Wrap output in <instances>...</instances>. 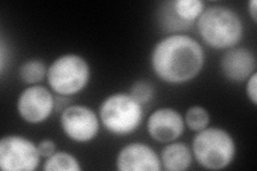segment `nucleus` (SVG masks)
I'll return each instance as SVG.
<instances>
[{
    "instance_id": "obj_13",
    "label": "nucleus",
    "mask_w": 257,
    "mask_h": 171,
    "mask_svg": "<svg viewBox=\"0 0 257 171\" xmlns=\"http://www.w3.org/2000/svg\"><path fill=\"white\" fill-rule=\"evenodd\" d=\"M161 164L168 171H184L191 164L193 154L184 142H170L161 153Z\"/></svg>"
},
{
    "instance_id": "obj_3",
    "label": "nucleus",
    "mask_w": 257,
    "mask_h": 171,
    "mask_svg": "<svg viewBox=\"0 0 257 171\" xmlns=\"http://www.w3.org/2000/svg\"><path fill=\"white\" fill-rule=\"evenodd\" d=\"M192 154L198 164L209 170L228 167L236 156V142L221 127H206L197 132L192 142Z\"/></svg>"
},
{
    "instance_id": "obj_17",
    "label": "nucleus",
    "mask_w": 257,
    "mask_h": 171,
    "mask_svg": "<svg viewBox=\"0 0 257 171\" xmlns=\"http://www.w3.org/2000/svg\"><path fill=\"white\" fill-rule=\"evenodd\" d=\"M155 88L146 80L135 81L130 89V94L135 101H138L143 106L150 103L155 97Z\"/></svg>"
},
{
    "instance_id": "obj_18",
    "label": "nucleus",
    "mask_w": 257,
    "mask_h": 171,
    "mask_svg": "<svg viewBox=\"0 0 257 171\" xmlns=\"http://www.w3.org/2000/svg\"><path fill=\"white\" fill-rule=\"evenodd\" d=\"M245 91L247 94L248 100H250L253 105L257 104V73H253V74L248 77L246 80Z\"/></svg>"
},
{
    "instance_id": "obj_10",
    "label": "nucleus",
    "mask_w": 257,
    "mask_h": 171,
    "mask_svg": "<svg viewBox=\"0 0 257 171\" xmlns=\"http://www.w3.org/2000/svg\"><path fill=\"white\" fill-rule=\"evenodd\" d=\"M116 167L119 171H160L162 164L151 146L143 142H131L118 152Z\"/></svg>"
},
{
    "instance_id": "obj_7",
    "label": "nucleus",
    "mask_w": 257,
    "mask_h": 171,
    "mask_svg": "<svg viewBox=\"0 0 257 171\" xmlns=\"http://www.w3.org/2000/svg\"><path fill=\"white\" fill-rule=\"evenodd\" d=\"M60 125L71 140L85 143L93 140L99 133L100 119L96 113L84 105H69L61 111Z\"/></svg>"
},
{
    "instance_id": "obj_2",
    "label": "nucleus",
    "mask_w": 257,
    "mask_h": 171,
    "mask_svg": "<svg viewBox=\"0 0 257 171\" xmlns=\"http://www.w3.org/2000/svg\"><path fill=\"white\" fill-rule=\"evenodd\" d=\"M197 30L204 42L215 50L235 47L243 37V23L227 7L214 6L204 10L197 20Z\"/></svg>"
},
{
    "instance_id": "obj_15",
    "label": "nucleus",
    "mask_w": 257,
    "mask_h": 171,
    "mask_svg": "<svg viewBox=\"0 0 257 171\" xmlns=\"http://www.w3.org/2000/svg\"><path fill=\"white\" fill-rule=\"evenodd\" d=\"M47 68L45 63L39 59H30L20 67L19 76L23 83L27 85H37L46 77Z\"/></svg>"
},
{
    "instance_id": "obj_8",
    "label": "nucleus",
    "mask_w": 257,
    "mask_h": 171,
    "mask_svg": "<svg viewBox=\"0 0 257 171\" xmlns=\"http://www.w3.org/2000/svg\"><path fill=\"white\" fill-rule=\"evenodd\" d=\"M55 110V97L46 87L30 86L24 89L18 100L20 117L30 124L46 121Z\"/></svg>"
},
{
    "instance_id": "obj_16",
    "label": "nucleus",
    "mask_w": 257,
    "mask_h": 171,
    "mask_svg": "<svg viewBox=\"0 0 257 171\" xmlns=\"http://www.w3.org/2000/svg\"><path fill=\"white\" fill-rule=\"evenodd\" d=\"M183 119L186 125L194 132L203 131L210 123V115L202 106H192L187 110Z\"/></svg>"
},
{
    "instance_id": "obj_11",
    "label": "nucleus",
    "mask_w": 257,
    "mask_h": 171,
    "mask_svg": "<svg viewBox=\"0 0 257 171\" xmlns=\"http://www.w3.org/2000/svg\"><path fill=\"white\" fill-rule=\"evenodd\" d=\"M204 10L205 5L200 0H175L164 4L161 20L172 31L184 30L197 22Z\"/></svg>"
},
{
    "instance_id": "obj_9",
    "label": "nucleus",
    "mask_w": 257,
    "mask_h": 171,
    "mask_svg": "<svg viewBox=\"0 0 257 171\" xmlns=\"http://www.w3.org/2000/svg\"><path fill=\"white\" fill-rule=\"evenodd\" d=\"M184 119L174 108L162 107L148 117L147 131L152 139L161 143L176 141L184 132Z\"/></svg>"
},
{
    "instance_id": "obj_12",
    "label": "nucleus",
    "mask_w": 257,
    "mask_h": 171,
    "mask_svg": "<svg viewBox=\"0 0 257 171\" xmlns=\"http://www.w3.org/2000/svg\"><path fill=\"white\" fill-rule=\"evenodd\" d=\"M256 69V57L245 47H232L227 50L221 59L223 75L234 83L246 81Z\"/></svg>"
},
{
    "instance_id": "obj_6",
    "label": "nucleus",
    "mask_w": 257,
    "mask_h": 171,
    "mask_svg": "<svg viewBox=\"0 0 257 171\" xmlns=\"http://www.w3.org/2000/svg\"><path fill=\"white\" fill-rule=\"evenodd\" d=\"M38 144L29 138L8 135L0 140V168L4 171H32L41 161Z\"/></svg>"
},
{
    "instance_id": "obj_1",
    "label": "nucleus",
    "mask_w": 257,
    "mask_h": 171,
    "mask_svg": "<svg viewBox=\"0 0 257 171\" xmlns=\"http://www.w3.org/2000/svg\"><path fill=\"white\" fill-rule=\"evenodd\" d=\"M151 68L167 84L194 79L205 64V52L197 40L187 35H171L157 43L151 53Z\"/></svg>"
},
{
    "instance_id": "obj_5",
    "label": "nucleus",
    "mask_w": 257,
    "mask_h": 171,
    "mask_svg": "<svg viewBox=\"0 0 257 171\" xmlns=\"http://www.w3.org/2000/svg\"><path fill=\"white\" fill-rule=\"evenodd\" d=\"M90 66L84 57L66 54L47 68V83L58 95L70 96L83 91L90 80Z\"/></svg>"
},
{
    "instance_id": "obj_14",
    "label": "nucleus",
    "mask_w": 257,
    "mask_h": 171,
    "mask_svg": "<svg viewBox=\"0 0 257 171\" xmlns=\"http://www.w3.org/2000/svg\"><path fill=\"white\" fill-rule=\"evenodd\" d=\"M43 169L45 171H80L82 166L78 159L66 151H56L47 157Z\"/></svg>"
},
{
    "instance_id": "obj_4",
    "label": "nucleus",
    "mask_w": 257,
    "mask_h": 171,
    "mask_svg": "<svg viewBox=\"0 0 257 171\" xmlns=\"http://www.w3.org/2000/svg\"><path fill=\"white\" fill-rule=\"evenodd\" d=\"M99 118L110 134L126 136L138 131L141 126L144 108L128 93H115L101 103Z\"/></svg>"
},
{
    "instance_id": "obj_19",
    "label": "nucleus",
    "mask_w": 257,
    "mask_h": 171,
    "mask_svg": "<svg viewBox=\"0 0 257 171\" xmlns=\"http://www.w3.org/2000/svg\"><path fill=\"white\" fill-rule=\"evenodd\" d=\"M38 149L42 157H50L57 151V145L51 139H43L38 143Z\"/></svg>"
},
{
    "instance_id": "obj_20",
    "label": "nucleus",
    "mask_w": 257,
    "mask_h": 171,
    "mask_svg": "<svg viewBox=\"0 0 257 171\" xmlns=\"http://www.w3.org/2000/svg\"><path fill=\"white\" fill-rule=\"evenodd\" d=\"M248 8V14H250L251 19L256 24L257 23V2L256 0H251L247 5Z\"/></svg>"
}]
</instances>
